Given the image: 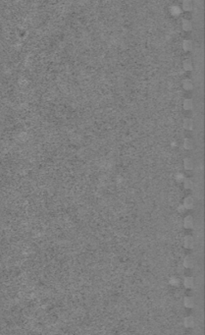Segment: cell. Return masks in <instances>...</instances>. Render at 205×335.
Masks as SVG:
<instances>
[{
  "label": "cell",
  "instance_id": "6da1fadb",
  "mask_svg": "<svg viewBox=\"0 0 205 335\" xmlns=\"http://www.w3.org/2000/svg\"><path fill=\"white\" fill-rule=\"evenodd\" d=\"M194 205V199L191 196L186 197L185 200H183V207L186 208V209H190L192 208Z\"/></svg>",
  "mask_w": 205,
  "mask_h": 335
},
{
  "label": "cell",
  "instance_id": "7a4b0ae2",
  "mask_svg": "<svg viewBox=\"0 0 205 335\" xmlns=\"http://www.w3.org/2000/svg\"><path fill=\"white\" fill-rule=\"evenodd\" d=\"M194 166V162H193V159L190 157H186L185 159H183V167L186 168V170H190L192 169Z\"/></svg>",
  "mask_w": 205,
  "mask_h": 335
},
{
  "label": "cell",
  "instance_id": "3957f363",
  "mask_svg": "<svg viewBox=\"0 0 205 335\" xmlns=\"http://www.w3.org/2000/svg\"><path fill=\"white\" fill-rule=\"evenodd\" d=\"M183 126L186 130H190L193 128V121L190 118H185L183 121Z\"/></svg>",
  "mask_w": 205,
  "mask_h": 335
},
{
  "label": "cell",
  "instance_id": "277c9868",
  "mask_svg": "<svg viewBox=\"0 0 205 335\" xmlns=\"http://www.w3.org/2000/svg\"><path fill=\"white\" fill-rule=\"evenodd\" d=\"M193 238L191 236H186L185 237V240H183V245H185L186 248H188V249H190V248L193 247Z\"/></svg>",
  "mask_w": 205,
  "mask_h": 335
},
{
  "label": "cell",
  "instance_id": "5b68a950",
  "mask_svg": "<svg viewBox=\"0 0 205 335\" xmlns=\"http://www.w3.org/2000/svg\"><path fill=\"white\" fill-rule=\"evenodd\" d=\"M182 28H183V30H185L186 31H190L191 29H192V23L188 19H183V22H182Z\"/></svg>",
  "mask_w": 205,
  "mask_h": 335
},
{
  "label": "cell",
  "instance_id": "8992f818",
  "mask_svg": "<svg viewBox=\"0 0 205 335\" xmlns=\"http://www.w3.org/2000/svg\"><path fill=\"white\" fill-rule=\"evenodd\" d=\"M183 106L186 110H190L193 107V100L191 98H186L183 102Z\"/></svg>",
  "mask_w": 205,
  "mask_h": 335
},
{
  "label": "cell",
  "instance_id": "52a82bcc",
  "mask_svg": "<svg viewBox=\"0 0 205 335\" xmlns=\"http://www.w3.org/2000/svg\"><path fill=\"white\" fill-rule=\"evenodd\" d=\"M193 223H194V221H193V218L191 217L190 215H188V216H186V217L185 218V220H183V226H185L186 228H191L193 226Z\"/></svg>",
  "mask_w": 205,
  "mask_h": 335
},
{
  "label": "cell",
  "instance_id": "ba28073f",
  "mask_svg": "<svg viewBox=\"0 0 205 335\" xmlns=\"http://www.w3.org/2000/svg\"><path fill=\"white\" fill-rule=\"evenodd\" d=\"M193 263H194V260H193V258H191V257H186L185 258V260H183V266H185V267H186V268H190V267H192L193 266Z\"/></svg>",
  "mask_w": 205,
  "mask_h": 335
},
{
  "label": "cell",
  "instance_id": "9c48e42d",
  "mask_svg": "<svg viewBox=\"0 0 205 335\" xmlns=\"http://www.w3.org/2000/svg\"><path fill=\"white\" fill-rule=\"evenodd\" d=\"M194 318L192 316H186L185 318V320H183V324H185L186 327H193L194 325Z\"/></svg>",
  "mask_w": 205,
  "mask_h": 335
},
{
  "label": "cell",
  "instance_id": "30bf717a",
  "mask_svg": "<svg viewBox=\"0 0 205 335\" xmlns=\"http://www.w3.org/2000/svg\"><path fill=\"white\" fill-rule=\"evenodd\" d=\"M192 41L190 40V39H185V40L183 41V50H186V51H188V50H191L192 49Z\"/></svg>",
  "mask_w": 205,
  "mask_h": 335
},
{
  "label": "cell",
  "instance_id": "8fae6325",
  "mask_svg": "<svg viewBox=\"0 0 205 335\" xmlns=\"http://www.w3.org/2000/svg\"><path fill=\"white\" fill-rule=\"evenodd\" d=\"M183 146L186 149H191L193 147V141L190 138H186V139L183 140Z\"/></svg>",
  "mask_w": 205,
  "mask_h": 335
},
{
  "label": "cell",
  "instance_id": "7c38bea8",
  "mask_svg": "<svg viewBox=\"0 0 205 335\" xmlns=\"http://www.w3.org/2000/svg\"><path fill=\"white\" fill-rule=\"evenodd\" d=\"M182 7L185 11H190V10L192 9V2H191L190 0H183Z\"/></svg>",
  "mask_w": 205,
  "mask_h": 335
},
{
  "label": "cell",
  "instance_id": "4fadbf2b",
  "mask_svg": "<svg viewBox=\"0 0 205 335\" xmlns=\"http://www.w3.org/2000/svg\"><path fill=\"white\" fill-rule=\"evenodd\" d=\"M183 285L186 288H192L194 286V279L192 277H186L183 280Z\"/></svg>",
  "mask_w": 205,
  "mask_h": 335
},
{
  "label": "cell",
  "instance_id": "5bb4252c",
  "mask_svg": "<svg viewBox=\"0 0 205 335\" xmlns=\"http://www.w3.org/2000/svg\"><path fill=\"white\" fill-rule=\"evenodd\" d=\"M183 68L186 71H191L192 70V62L190 59H186L183 62Z\"/></svg>",
  "mask_w": 205,
  "mask_h": 335
},
{
  "label": "cell",
  "instance_id": "9a60e30c",
  "mask_svg": "<svg viewBox=\"0 0 205 335\" xmlns=\"http://www.w3.org/2000/svg\"><path fill=\"white\" fill-rule=\"evenodd\" d=\"M183 89H186V91H190V89H191L193 88V84H192V82H191L190 80H188V79H186V80L183 81Z\"/></svg>",
  "mask_w": 205,
  "mask_h": 335
},
{
  "label": "cell",
  "instance_id": "2e32d148",
  "mask_svg": "<svg viewBox=\"0 0 205 335\" xmlns=\"http://www.w3.org/2000/svg\"><path fill=\"white\" fill-rule=\"evenodd\" d=\"M183 303H185V306L186 308H192L194 306V300H193V298H191V297L185 298Z\"/></svg>",
  "mask_w": 205,
  "mask_h": 335
},
{
  "label": "cell",
  "instance_id": "e0dca14e",
  "mask_svg": "<svg viewBox=\"0 0 205 335\" xmlns=\"http://www.w3.org/2000/svg\"><path fill=\"white\" fill-rule=\"evenodd\" d=\"M183 186H185L186 189H191L193 187V182L191 179L186 178L183 180Z\"/></svg>",
  "mask_w": 205,
  "mask_h": 335
},
{
  "label": "cell",
  "instance_id": "ac0fdd59",
  "mask_svg": "<svg viewBox=\"0 0 205 335\" xmlns=\"http://www.w3.org/2000/svg\"><path fill=\"white\" fill-rule=\"evenodd\" d=\"M172 9H171V11H172L173 14H179V13L181 12V8L179 6H172L171 7Z\"/></svg>",
  "mask_w": 205,
  "mask_h": 335
},
{
  "label": "cell",
  "instance_id": "d6986e66",
  "mask_svg": "<svg viewBox=\"0 0 205 335\" xmlns=\"http://www.w3.org/2000/svg\"><path fill=\"white\" fill-rule=\"evenodd\" d=\"M172 279H173V280H171V284H173V285H174V286H178V285H179V283H180V281H179L178 279H177V278H175V277H174V278H172Z\"/></svg>",
  "mask_w": 205,
  "mask_h": 335
}]
</instances>
